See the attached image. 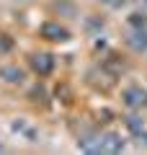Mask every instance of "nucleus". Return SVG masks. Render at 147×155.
I'll list each match as a JSON object with an SVG mask.
<instances>
[{
    "instance_id": "1a4fd4ad",
    "label": "nucleus",
    "mask_w": 147,
    "mask_h": 155,
    "mask_svg": "<svg viewBox=\"0 0 147 155\" xmlns=\"http://www.w3.org/2000/svg\"><path fill=\"white\" fill-rule=\"evenodd\" d=\"M77 147L83 153H101V134H83L77 140Z\"/></svg>"
},
{
    "instance_id": "ddd939ff",
    "label": "nucleus",
    "mask_w": 147,
    "mask_h": 155,
    "mask_svg": "<svg viewBox=\"0 0 147 155\" xmlns=\"http://www.w3.org/2000/svg\"><path fill=\"white\" fill-rule=\"evenodd\" d=\"M101 3H106V5H111V8H121L124 5V0H101Z\"/></svg>"
},
{
    "instance_id": "f03ea898",
    "label": "nucleus",
    "mask_w": 147,
    "mask_h": 155,
    "mask_svg": "<svg viewBox=\"0 0 147 155\" xmlns=\"http://www.w3.org/2000/svg\"><path fill=\"white\" fill-rule=\"evenodd\" d=\"M121 104L129 111L147 109V88H142V85H126V88L121 91Z\"/></svg>"
},
{
    "instance_id": "4468645a",
    "label": "nucleus",
    "mask_w": 147,
    "mask_h": 155,
    "mask_svg": "<svg viewBox=\"0 0 147 155\" xmlns=\"http://www.w3.org/2000/svg\"><path fill=\"white\" fill-rule=\"evenodd\" d=\"M0 153H5V145H0Z\"/></svg>"
},
{
    "instance_id": "39448f33",
    "label": "nucleus",
    "mask_w": 147,
    "mask_h": 155,
    "mask_svg": "<svg viewBox=\"0 0 147 155\" xmlns=\"http://www.w3.org/2000/svg\"><path fill=\"white\" fill-rule=\"evenodd\" d=\"M124 147H126V140L121 137V132H114V129L101 132V153L119 155V153H124Z\"/></svg>"
},
{
    "instance_id": "dca6fc26",
    "label": "nucleus",
    "mask_w": 147,
    "mask_h": 155,
    "mask_svg": "<svg viewBox=\"0 0 147 155\" xmlns=\"http://www.w3.org/2000/svg\"><path fill=\"white\" fill-rule=\"evenodd\" d=\"M142 3H147V0H142Z\"/></svg>"
},
{
    "instance_id": "0eeeda50",
    "label": "nucleus",
    "mask_w": 147,
    "mask_h": 155,
    "mask_svg": "<svg viewBox=\"0 0 147 155\" xmlns=\"http://www.w3.org/2000/svg\"><path fill=\"white\" fill-rule=\"evenodd\" d=\"M101 70H103L106 75H111V78H119L121 72L126 70V62L121 60V57L116 54V52H109V54H106L103 60H101Z\"/></svg>"
},
{
    "instance_id": "7ed1b4c3",
    "label": "nucleus",
    "mask_w": 147,
    "mask_h": 155,
    "mask_svg": "<svg viewBox=\"0 0 147 155\" xmlns=\"http://www.w3.org/2000/svg\"><path fill=\"white\" fill-rule=\"evenodd\" d=\"M54 65H57V60H54V54H49V52H34V54H28V67H31V72L39 75V78L52 75V72H54Z\"/></svg>"
},
{
    "instance_id": "6e6552de",
    "label": "nucleus",
    "mask_w": 147,
    "mask_h": 155,
    "mask_svg": "<svg viewBox=\"0 0 147 155\" xmlns=\"http://www.w3.org/2000/svg\"><path fill=\"white\" fill-rule=\"evenodd\" d=\"M0 80L8 85H23L26 83V70L18 65H3L0 67Z\"/></svg>"
},
{
    "instance_id": "9b49d317",
    "label": "nucleus",
    "mask_w": 147,
    "mask_h": 155,
    "mask_svg": "<svg viewBox=\"0 0 147 155\" xmlns=\"http://www.w3.org/2000/svg\"><path fill=\"white\" fill-rule=\"evenodd\" d=\"M126 23H129V28H147V13H129V18H126Z\"/></svg>"
},
{
    "instance_id": "423d86ee",
    "label": "nucleus",
    "mask_w": 147,
    "mask_h": 155,
    "mask_svg": "<svg viewBox=\"0 0 147 155\" xmlns=\"http://www.w3.org/2000/svg\"><path fill=\"white\" fill-rule=\"evenodd\" d=\"M126 47H129L132 52H137V54H145L147 52V28H129V34H126Z\"/></svg>"
},
{
    "instance_id": "f8f14e48",
    "label": "nucleus",
    "mask_w": 147,
    "mask_h": 155,
    "mask_svg": "<svg viewBox=\"0 0 147 155\" xmlns=\"http://www.w3.org/2000/svg\"><path fill=\"white\" fill-rule=\"evenodd\" d=\"M11 49H13V39L8 36V34L0 31V54H8Z\"/></svg>"
},
{
    "instance_id": "f257e3e1",
    "label": "nucleus",
    "mask_w": 147,
    "mask_h": 155,
    "mask_svg": "<svg viewBox=\"0 0 147 155\" xmlns=\"http://www.w3.org/2000/svg\"><path fill=\"white\" fill-rule=\"evenodd\" d=\"M39 36L44 39V41H52V44H67L72 39L70 28L62 26L60 21H44L41 26H39Z\"/></svg>"
},
{
    "instance_id": "20e7f679",
    "label": "nucleus",
    "mask_w": 147,
    "mask_h": 155,
    "mask_svg": "<svg viewBox=\"0 0 147 155\" xmlns=\"http://www.w3.org/2000/svg\"><path fill=\"white\" fill-rule=\"evenodd\" d=\"M121 119H124L126 132H129L139 145H147V124H145V119H142L139 114H134V111L126 114V116H121Z\"/></svg>"
},
{
    "instance_id": "9d476101",
    "label": "nucleus",
    "mask_w": 147,
    "mask_h": 155,
    "mask_svg": "<svg viewBox=\"0 0 147 155\" xmlns=\"http://www.w3.org/2000/svg\"><path fill=\"white\" fill-rule=\"evenodd\" d=\"M13 132L23 134V137H26V142H36V137H39V132L26 122V119H18V122H13Z\"/></svg>"
},
{
    "instance_id": "2eb2a0df",
    "label": "nucleus",
    "mask_w": 147,
    "mask_h": 155,
    "mask_svg": "<svg viewBox=\"0 0 147 155\" xmlns=\"http://www.w3.org/2000/svg\"><path fill=\"white\" fill-rule=\"evenodd\" d=\"M13 3H26V0H13Z\"/></svg>"
}]
</instances>
